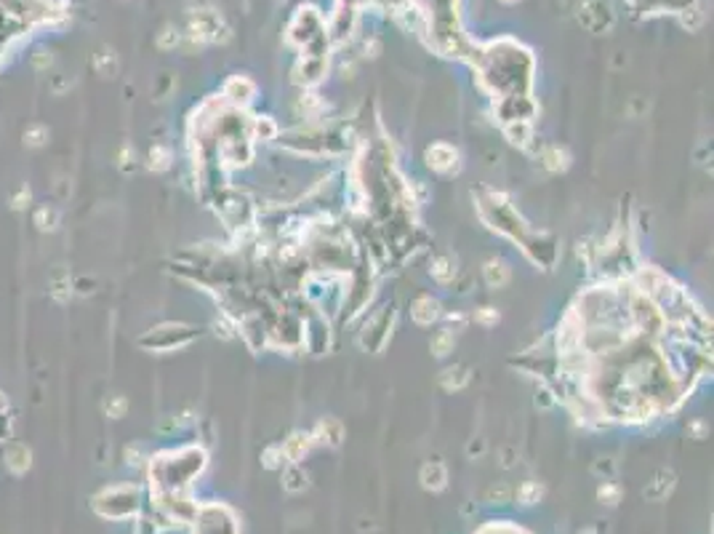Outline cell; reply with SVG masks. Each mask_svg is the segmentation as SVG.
<instances>
[{
  "instance_id": "obj_1",
  "label": "cell",
  "mask_w": 714,
  "mask_h": 534,
  "mask_svg": "<svg viewBox=\"0 0 714 534\" xmlns=\"http://www.w3.org/2000/svg\"><path fill=\"white\" fill-rule=\"evenodd\" d=\"M93 507L105 519H128V516H134L136 507H139V491L134 487L107 489V491H102L93 500Z\"/></svg>"
},
{
  "instance_id": "obj_2",
  "label": "cell",
  "mask_w": 714,
  "mask_h": 534,
  "mask_svg": "<svg viewBox=\"0 0 714 534\" xmlns=\"http://www.w3.org/2000/svg\"><path fill=\"white\" fill-rule=\"evenodd\" d=\"M192 339V329L187 326H178V323H165L160 329H152L147 336H142V345L149 348V350H174V348H181Z\"/></svg>"
},
{
  "instance_id": "obj_3",
  "label": "cell",
  "mask_w": 714,
  "mask_h": 534,
  "mask_svg": "<svg viewBox=\"0 0 714 534\" xmlns=\"http://www.w3.org/2000/svg\"><path fill=\"white\" fill-rule=\"evenodd\" d=\"M579 22L589 32H608L616 16L608 0H584L579 6Z\"/></svg>"
},
{
  "instance_id": "obj_4",
  "label": "cell",
  "mask_w": 714,
  "mask_h": 534,
  "mask_svg": "<svg viewBox=\"0 0 714 534\" xmlns=\"http://www.w3.org/2000/svg\"><path fill=\"white\" fill-rule=\"evenodd\" d=\"M3 459H6V468H8L14 475H24L32 465V452L24 446V443H8Z\"/></svg>"
},
{
  "instance_id": "obj_5",
  "label": "cell",
  "mask_w": 714,
  "mask_h": 534,
  "mask_svg": "<svg viewBox=\"0 0 714 534\" xmlns=\"http://www.w3.org/2000/svg\"><path fill=\"white\" fill-rule=\"evenodd\" d=\"M253 91H256V86H253L248 77L243 75H235L229 83H227V89H224V96L229 99V102H235V105H248L251 102Z\"/></svg>"
},
{
  "instance_id": "obj_6",
  "label": "cell",
  "mask_w": 714,
  "mask_h": 534,
  "mask_svg": "<svg viewBox=\"0 0 714 534\" xmlns=\"http://www.w3.org/2000/svg\"><path fill=\"white\" fill-rule=\"evenodd\" d=\"M446 481H448V473L443 462L434 459V462H427V465L421 468V484H424V489L440 491V489H446Z\"/></svg>"
},
{
  "instance_id": "obj_7",
  "label": "cell",
  "mask_w": 714,
  "mask_h": 534,
  "mask_svg": "<svg viewBox=\"0 0 714 534\" xmlns=\"http://www.w3.org/2000/svg\"><path fill=\"white\" fill-rule=\"evenodd\" d=\"M671 487H674V473H671V470H661V473H655L653 481L645 487V497L653 500V503L667 500V494L671 491Z\"/></svg>"
},
{
  "instance_id": "obj_8",
  "label": "cell",
  "mask_w": 714,
  "mask_h": 534,
  "mask_svg": "<svg viewBox=\"0 0 714 534\" xmlns=\"http://www.w3.org/2000/svg\"><path fill=\"white\" fill-rule=\"evenodd\" d=\"M312 446V436H301V433H296L294 438H288V443L283 446V454L291 462H296V459H301V454H307V449Z\"/></svg>"
},
{
  "instance_id": "obj_9",
  "label": "cell",
  "mask_w": 714,
  "mask_h": 534,
  "mask_svg": "<svg viewBox=\"0 0 714 534\" xmlns=\"http://www.w3.org/2000/svg\"><path fill=\"white\" fill-rule=\"evenodd\" d=\"M35 225H38V230H43V232H54V230L59 228V212L45 203V206H40V209L35 212Z\"/></svg>"
},
{
  "instance_id": "obj_10",
  "label": "cell",
  "mask_w": 714,
  "mask_h": 534,
  "mask_svg": "<svg viewBox=\"0 0 714 534\" xmlns=\"http://www.w3.org/2000/svg\"><path fill=\"white\" fill-rule=\"evenodd\" d=\"M485 281H488V286H504L506 281H509V267H506L501 260H491L485 265Z\"/></svg>"
},
{
  "instance_id": "obj_11",
  "label": "cell",
  "mask_w": 714,
  "mask_h": 534,
  "mask_svg": "<svg viewBox=\"0 0 714 534\" xmlns=\"http://www.w3.org/2000/svg\"><path fill=\"white\" fill-rule=\"evenodd\" d=\"M413 318L418 320V323H432V320L437 318V302L434 299H430V297H424V299H418L416 302V307H413Z\"/></svg>"
},
{
  "instance_id": "obj_12",
  "label": "cell",
  "mask_w": 714,
  "mask_h": 534,
  "mask_svg": "<svg viewBox=\"0 0 714 534\" xmlns=\"http://www.w3.org/2000/svg\"><path fill=\"white\" fill-rule=\"evenodd\" d=\"M93 67H96V73H99V75H112V73H115V67H118V61H115V51H102V54H96Z\"/></svg>"
},
{
  "instance_id": "obj_13",
  "label": "cell",
  "mask_w": 714,
  "mask_h": 534,
  "mask_svg": "<svg viewBox=\"0 0 714 534\" xmlns=\"http://www.w3.org/2000/svg\"><path fill=\"white\" fill-rule=\"evenodd\" d=\"M45 139H48V128L40 123H35L24 131V144H30V147H40V144H45Z\"/></svg>"
},
{
  "instance_id": "obj_14",
  "label": "cell",
  "mask_w": 714,
  "mask_h": 534,
  "mask_svg": "<svg viewBox=\"0 0 714 534\" xmlns=\"http://www.w3.org/2000/svg\"><path fill=\"white\" fill-rule=\"evenodd\" d=\"M285 489L288 491H301V489H307V473L304 470H298V468H291L288 473H285Z\"/></svg>"
},
{
  "instance_id": "obj_15",
  "label": "cell",
  "mask_w": 714,
  "mask_h": 534,
  "mask_svg": "<svg viewBox=\"0 0 714 534\" xmlns=\"http://www.w3.org/2000/svg\"><path fill=\"white\" fill-rule=\"evenodd\" d=\"M168 163H171V150L168 147H152L149 150V166L152 168H168Z\"/></svg>"
},
{
  "instance_id": "obj_16",
  "label": "cell",
  "mask_w": 714,
  "mask_h": 534,
  "mask_svg": "<svg viewBox=\"0 0 714 534\" xmlns=\"http://www.w3.org/2000/svg\"><path fill=\"white\" fill-rule=\"evenodd\" d=\"M541 494H544V489L531 481V484H525V487L517 491V500H520L522 505H533V503H538V497H541Z\"/></svg>"
},
{
  "instance_id": "obj_17",
  "label": "cell",
  "mask_w": 714,
  "mask_h": 534,
  "mask_svg": "<svg viewBox=\"0 0 714 534\" xmlns=\"http://www.w3.org/2000/svg\"><path fill=\"white\" fill-rule=\"evenodd\" d=\"M456 273V267H450V260L448 257H440V260L434 262V267H432V275L437 278V281H450V275Z\"/></svg>"
},
{
  "instance_id": "obj_18",
  "label": "cell",
  "mask_w": 714,
  "mask_h": 534,
  "mask_svg": "<svg viewBox=\"0 0 714 534\" xmlns=\"http://www.w3.org/2000/svg\"><path fill=\"white\" fill-rule=\"evenodd\" d=\"M544 161H547V166H549L552 171H560V168L568 166V155L563 153L560 147H552L549 153L544 155Z\"/></svg>"
},
{
  "instance_id": "obj_19",
  "label": "cell",
  "mask_w": 714,
  "mask_h": 534,
  "mask_svg": "<svg viewBox=\"0 0 714 534\" xmlns=\"http://www.w3.org/2000/svg\"><path fill=\"white\" fill-rule=\"evenodd\" d=\"M178 40H181V35H178V32L174 30L171 24H168V27H165V30L158 35V46H160V48H176Z\"/></svg>"
},
{
  "instance_id": "obj_20",
  "label": "cell",
  "mask_w": 714,
  "mask_h": 534,
  "mask_svg": "<svg viewBox=\"0 0 714 534\" xmlns=\"http://www.w3.org/2000/svg\"><path fill=\"white\" fill-rule=\"evenodd\" d=\"M450 348H453V334H450V332H440V336L432 342V350H434V355H446Z\"/></svg>"
},
{
  "instance_id": "obj_21",
  "label": "cell",
  "mask_w": 714,
  "mask_h": 534,
  "mask_svg": "<svg viewBox=\"0 0 714 534\" xmlns=\"http://www.w3.org/2000/svg\"><path fill=\"white\" fill-rule=\"evenodd\" d=\"M618 494H621V491H618V487H616V484H610V481H608V484H602V487H600V491H597V497H600V500H605L608 505H616Z\"/></svg>"
},
{
  "instance_id": "obj_22",
  "label": "cell",
  "mask_w": 714,
  "mask_h": 534,
  "mask_svg": "<svg viewBox=\"0 0 714 534\" xmlns=\"http://www.w3.org/2000/svg\"><path fill=\"white\" fill-rule=\"evenodd\" d=\"M51 294H54V299H59V302H67V299H70V294H73V286H70V281H56V283H54V289H51Z\"/></svg>"
},
{
  "instance_id": "obj_23",
  "label": "cell",
  "mask_w": 714,
  "mask_h": 534,
  "mask_svg": "<svg viewBox=\"0 0 714 534\" xmlns=\"http://www.w3.org/2000/svg\"><path fill=\"white\" fill-rule=\"evenodd\" d=\"M126 406H128V403H126V398H115V401H109V403H107V412H109V414H112V417H123V414H126Z\"/></svg>"
},
{
  "instance_id": "obj_24",
  "label": "cell",
  "mask_w": 714,
  "mask_h": 534,
  "mask_svg": "<svg viewBox=\"0 0 714 534\" xmlns=\"http://www.w3.org/2000/svg\"><path fill=\"white\" fill-rule=\"evenodd\" d=\"M45 64H51V57H45V51H38V57H35V67H45Z\"/></svg>"
},
{
  "instance_id": "obj_25",
  "label": "cell",
  "mask_w": 714,
  "mask_h": 534,
  "mask_svg": "<svg viewBox=\"0 0 714 534\" xmlns=\"http://www.w3.org/2000/svg\"><path fill=\"white\" fill-rule=\"evenodd\" d=\"M501 3H506V6H512V3H517V0H501Z\"/></svg>"
}]
</instances>
